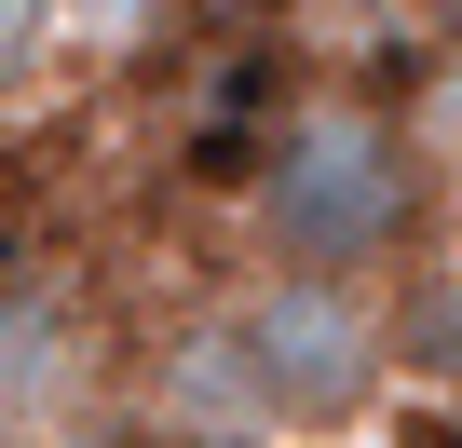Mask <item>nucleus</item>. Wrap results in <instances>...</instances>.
I'll return each mask as SVG.
<instances>
[{
    "instance_id": "obj_1",
    "label": "nucleus",
    "mask_w": 462,
    "mask_h": 448,
    "mask_svg": "<svg viewBox=\"0 0 462 448\" xmlns=\"http://www.w3.org/2000/svg\"><path fill=\"white\" fill-rule=\"evenodd\" d=\"M421 204H435V150L408 136V109H367V96H313L259 136L245 163V232L273 272H394L421 245Z\"/></svg>"
},
{
    "instance_id": "obj_2",
    "label": "nucleus",
    "mask_w": 462,
    "mask_h": 448,
    "mask_svg": "<svg viewBox=\"0 0 462 448\" xmlns=\"http://www.w3.org/2000/svg\"><path fill=\"white\" fill-rule=\"evenodd\" d=\"M217 340L245 353V394L273 434H340L381 407V299L340 286V272H259L245 299L217 313Z\"/></svg>"
},
{
    "instance_id": "obj_3",
    "label": "nucleus",
    "mask_w": 462,
    "mask_h": 448,
    "mask_svg": "<svg viewBox=\"0 0 462 448\" xmlns=\"http://www.w3.org/2000/svg\"><path fill=\"white\" fill-rule=\"evenodd\" d=\"M150 407H163V434H190V448H259V434H273V421H259V394H245V353L217 340V313L163 340Z\"/></svg>"
},
{
    "instance_id": "obj_4",
    "label": "nucleus",
    "mask_w": 462,
    "mask_h": 448,
    "mask_svg": "<svg viewBox=\"0 0 462 448\" xmlns=\"http://www.w3.org/2000/svg\"><path fill=\"white\" fill-rule=\"evenodd\" d=\"M55 55V0H0V96H28Z\"/></svg>"
},
{
    "instance_id": "obj_5",
    "label": "nucleus",
    "mask_w": 462,
    "mask_h": 448,
    "mask_svg": "<svg viewBox=\"0 0 462 448\" xmlns=\"http://www.w3.org/2000/svg\"><path fill=\"white\" fill-rule=\"evenodd\" d=\"M408 136H421L435 163H462V55H448V69L421 82V109H408Z\"/></svg>"
},
{
    "instance_id": "obj_6",
    "label": "nucleus",
    "mask_w": 462,
    "mask_h": 448,
    "mask_svg": "<svg viewBox=\"0 0 462 448\" xmlns=\"http://www.w3.org/2000/svg\"><path fill=\"white\" fill-rule=\"evenodd\" d=\"M394 448H462V421H448V407H408V421H394Z\"/></svg>"
},
{
    "instance_id": "obj_7",
    "label": "nucleus",
    "mask_w": 462,
    "mask_h": 448,
    "mask_svg": "<svg viewBox=\"0 0 462 448\" xmlns=\"http://www.w3.org/2000/svg\"><path fill=\"white\" fill-rule=\"evenodd\" d=\"M435 28H448V55H462V0H435Z\"/></svg>"
}]
</instances>
